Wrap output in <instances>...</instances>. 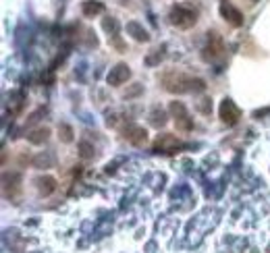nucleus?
<instances>
[{
	"label": "nucleus",
	"instance_id": "nucleus-1",
	"mask_svg": "<svg viewBox=\"0 0 270 253\" xmlns=\"http://www.w3.org/2000/svg\"><path fill=\"white\" fill-rule=\"evenodd\" d=\"M160 81H162V88L171 94H187V92H204L206 90V83L201 79L189 77V75H185L183 71H177V69L164 71Z\"/></svg>",
	"mask_w": 270,
	"mask_h": 253
},
{
	"label": "nucleus",
	"instance_id": "nucleus-2",
	"mask_svg": "<svg viewBox=\"0 0 270 253\" xmlns=\"http://www.w3.org/2000/svg\"><path fill=\"white\" fill-rule=\"evenodd\" d=\"M168 21L177 29H189L197 23V11L187 7V5H173L168 11Z\"/></svg>",
	"mask_w": 270,
	"mask_h": 253
},
{
	"label": "nucleus",
	"instance_id": "nucleus-3",
	"mask_svg": "<svg viewBox=\"0 0 270 253\" xmlns=\"http://www.w3.org/2000/svg\"><path fill=\"white\" fill-rule=\"evenodd\" d=\"M168 110H171L173 119H175V127L181 133H189L193 129V119L189 116V112H187V108H185L183 102H171Z\"/></svg>",
	"mask_w": 270,
	"mask_h": 253
},
{
	"label": "nucleus",
	"instance_id": "nucleus-4",
	"mask_svg": "<svg viewBox=\"0 0 270 253\" xmlns=\"http://www.w3.org/2000/svg\"><path fill=\"white\" fill-rule=\"evenodd\" d=\"M218 116H221V121L227 125V127H235L241 119V110L239 106L233 102L231 98H225L221 106H218Z\"/></svg>",
	"mask_w": 270,
	"mask_h": 253
},
{
	"label": "nucleus",
	"instance_id": "nucleus-5",
	"mask_svg": "<svg viewBox=\"0 0 270 253\" xmlns=\"http://www.w3.org/2000/svg\"><path fill=\"white\" fill-rule=\"evenodd\" d=\"M181 147H183V141L177 139L175 135H171V133L158 135L156 141H154V151H158V154H160V151H162V154H173V151H177Z\"/></svg>",
	"mask_w": 270,
	"mask_h": 253
},
{
	"label": "nucleus",
	"instance_id": "nucleus-6",
	"mask_svg": "<svg viewBox=\"0 0 270 253\" xmlns=\"http://www.w3.org/2000/svg\"><path fill=\"white\" fill-rule=\"evenodd\" d=\"M129 77H131L129 64L119 62V64H114L112 69L108 71V75H106V83H108V86H112V88H121L123 83L129 81Z\"/></svg>",
	"mask_w": 270,
	"mask_h": 253
},
{
	"label": "nucleus",
	"instance_id": "nucleus-7",
	"mask_svg": "<svg viewBox=\"0 0 270 253\" xmlns=\"http://www.w3.org/2000/svg\"><path fill=\"white\" fill-rule=\"evenodd\" d=\"M225 54V42L218 33H208V44L204 48V58L206 60H218Z\"/></svg>",
	"mask_w": 270,
	"mask_h": 253
},
{
	"label": "nucleus",
	"instance_id": "nucleus-8",
	"mask_svg": "<svg viewBox=\"0 0 270 253\" xmlns=\"http://www.w3.org/2000/svg\"><path fill=\"white\" fill-rule=\"evenodd\" d=\"M3 193L7 199H17L21 195V175L19 173H5L3 177Z\"/></svg>",
	"mask_w": 270,
	"mask_h": 253
},
{
	"label": "nucleus",
	"instance_id": "nucleus-9",
	"mask_svg": "<svg viewBox=\"0 0 270 253\" xmlns=\"http://www.w3.org/2000/svg\"><path fill=\"white\" fill-rule=\"evenodd\" d=\"M221 17L229 23V25H233V27H241L243 25V15H241V11L239 9H235L231 3H227V0H223L221 3Z\"/></svg>",
	"mask_w": 270,
	"mask_h": 253
},
{
	"label": "nucleus",
	"instance_id": "nucleus-10",
	"mask_svg": "<svg viewBox=\"0 0 270 253\" xmlns=\"http://www.w3.org/2000/svg\"><path fill=\"white\" fill-rule=\"evenodd\" d=\"M123 137H125V141L133 143V145H144L148 141V131L144 127H140V125L131 123V125H127L123 129Z\"/></svg>",
	"mask_w": 270,
	"mask_h": 253
},
{
	"label": "nucleus",
	"instance_id": "nucleus-11",
	"mask_svg": "<svg viewBox=\"0 0 270 253\" xmlns=\"http://www.w3.org/2000/svg\"><path fill=\"white\" fill-rule=\"evenodd\" d=\"M36 187H38L40 195L48 197V195H52V193L56 191V179H54V177H50V175L38 177V179H36Z\"/></svg>",
	"mask_w": 270,
	"mask_h": 253
},
{
	"label": "nucleus",
	"instance_id": "nucleus-12",
	"mask_svg": "<svg viewBox=\"0 0 270 253\" xmlns=\"http://www.w3.org/2000/svg\"><path fill=\"white\" fill-rule=\"evenodd\" d=\"M127 33H129V36H131L135 42H150L148 29H144V25L138 23V21H129V23H127Z\"/></svg>",
	"mask_w": 270,
	"mask_h": 253
},
{
	"label": "nucleus",
	"instance_id": "nucleus-13",
	"mask_svg": "<svg viewBox=\"0 0 270 253\" xmlns=\"http://www.w3.org/2000/svg\"><path fill=\"white\" fill-rule=\"evenodd\" d=\"M104 3H100V0H86V3L81 5V13L86 15V17H98V15H102L104 13Z\"/></svg>",
	"mask_w": 270,
	"mask_h": 253
},
{
	"label": "nucleus",
	"instance_id": "nucleus-14",
	"mask_svg": "<svg viewBox=\"0 0 270 253\" xmlns=\"http://www.w3.org/2000/svg\"><path fill=\"white\" fill-rule=\"evenodd\" d=\"M48 137H50V129H46V127L33 129L31 133H27V141L33 143V145H42V143H46Z\"/></svg>",
	"mask_w": 270,
	"mask_h": 253
},
{
	"label": "nucleus",
	"instance_id": "nucleus-15",
	"mask_svg": "<svg viewBox=\"0 0 270 253\" xmlns=\"http://www.w3.org/2000/svg\"><path fill=\"white\" fill-rule=\"evenodd\" d=\"M150 123H152V127H156V129L164 127V125H166V112L156 106L154 110L150 112Z\"/></svg>",
	"mask_w": 270,
	"mask_h": 253
},
{
	"label": "nucleus",
	"instance_id": "nucleus-16",
	"mask_svg": "<svg viewBox=\"0 0 270 253\" xmlns=\"http://www.w3.org/2000/svg\"><path fill=\"white\" fill-rule=\"evenodd\" d=\"M162 56H164V46H162V48H156V50H152V54L146 58V62H148L150 66H156V64L162 60Z\"/></svg>",
	"mask_w": 270,
	"mask_h": 253
},
{
	"label": "nucleus",
	"instance_id": "nucleus-17",
	"mask_svg": "<svg viewBox=\"0 0 270 253\" xmlns=\"http://www.w3.org/2000/svg\"><path fill=\"white\" fill-rule=\"evenodd\" d=\"M79 154H81V158H94V154H96V147L92 145V143H88V141H81L79 143Z\"/></svg>",
	"mask_w": 270,
	"mask_h": 253
},
{
	"label": "nucleus",
	"instance_id": "nucleus-18",
	"mask_svg": "<svg viewBox=\"0 0 270 253\" xmlns=\"http://www.w3.org/2000/svg\"><path fill=\"white\" fill-rule=\"evenodd\" d=\"M58 137L64 141V143H71L73 141V129L69 125H60L58 127Z\"/></svg>",
	"mask_w": 270,
	"mask_h": 253
},
{
	"label": "nucleus",
	"instance_id": "nucleus-19",
	"mask_svg": "<svg viewBox=\"0 0 270 253\" xmlns=\"http://www.w3.org/2000/svg\"><path fill=\"white\" fill-rule=\"evenodd\" d=\"M212 100H208V98H204V100H201V104H199V110L201 112H204V114H210V110H212Z\"/></svg>",
	"mask_w": 270,
	"mask_h": 253
},
{
	"label": "nucleus",
	"instance_id": "nucleus-20",
	"mask_svg": "<svg viewBox=\"0 0 270 253\" xmlns=\"http://www.w3.org/2000/svg\"><path fill=\"white\" fill-rule=\"evenodd\" d=\"M254 3H256V0H254Z\"/></svg>",
	"mask_w": 270,
	"mask_h": 253
}]
</instances>
